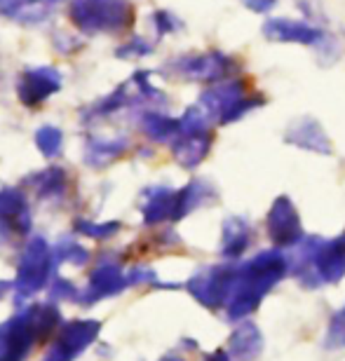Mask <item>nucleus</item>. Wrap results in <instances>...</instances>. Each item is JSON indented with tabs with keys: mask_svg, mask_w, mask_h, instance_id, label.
I'll use <instances>...</instances> for the list:
<instances>
[{
	"mask_svg": "<svg viewBox=\"0 0 345 361\" xmlns=\"http://www.w3.org/2000/svg\"><path fill=\"white\" fill-rule=\"evenodd\" d=\"M286 272H289V256H284L277 247L261 251L251 261L240 265L235 288L226 302L228 319L240 322L258 310L265 295L286 277Z\"/></svg>",
	"mask_w": 345,
	"mask_h": 361,
	"instance_id": "obj_1",
	"label": "nucleus"
},
{
	"mask_svg": "<svg viewBox=\"0 0 345 361\" xmlns=\"http://www.w3.org/2000/svg\"><path fill=\"white\" fill-rule=\"evenodd\" d=\"M207 113L210 122L230 125V122L242 120L244 115L263 106V97L256 92H249L247 80L242 78H228L210 87L198 104Z\"/></svg>",
	"mask_w": 345,
	"mask_h": 361,
	"instance_id": "obj_2",
	"label": "nucleus"
},
{
	"mask_svg": "<svg viewBox=\"0 0 345 361\" xmlns=\"http://www.w3.org/2000/svg\"><path fill=\"white\" fill-rule=\"evenodd\" d=\"M237 272L240 265H214V268H205L198 274H193L188 281V291L202 302L205 307L219 310L226 307L237 281Z\"/></svg>",
	"mask_w": 345,
	"mask_h": 361,
	"instance_id": "obj_3",
	"label": "nucleus"
},
{
	"mask_svg": "<svg viewBox=\"0 0 345 361\" xmlns=\"http://www.w3.org/2000/svg\"><path fill=\"white\" fill-rule=\"evenodd\" d=\"M265 233H268L272 247L277 249H291L303 240V226H301V216L293 207L291 197L279 195L268 209L265 216Z\"/></svg>",
	"mask_w": 345,
	"mask_h": 361,
	"instance_id": "obj_4",
	"label": "nucleus"
},
{
	"mask_svg": "<svg viewBox=\"0 0 345 361\" xmlns=\"http://www.w3.org/2000/svg\"><path fill=\"white\" fill-rule=\"evenodd\" d=\"M345 277V233L334 240H322L315 251L313 268L305 279V288H317L322 284H336Z\"/></svg>",
	"mask_w": 345,
	"mask_h": 361,
	"instance_id": "obj_5",
	"label": "nucleus"
},
{
	"mask_svg": "<svg viewBox=\"0 0 345 361\" xmlns=\"http://www.w3.org/2000/svg\"><path fill=\"white\" fill-rule=\"evenodd\" d=\"M263 35L272 42H293V45H320L327 40V31L313 26L310 21L270 17L263 24Z\"/></svg>",
	"mask_w": 345,
	"mask_h": 361,
	"instance_id": "obj_6",
	"label": "nucleus"
},
{
	"mask_svg": "<svg viewBox=\"0 0 345 361\" xmlns=\"http://www.w3.org/2000/svg\"><path fill=\"white\" fill-rule=\"evenodd\" d=\"M183 75L190 78V80H202V82H221L228 80L235 71V61L233 56H228L219 49L207 54H198V56H188L183 61Z\"/></svg>",
	"mask_w": 345,
	"mask_h": 361,
	"instance_id": "obj_7",
	"label": "nucleus"
},
{
	"mask_svg": "<svg viewBox=\"0 0 345 361\" xmlns=\"http://www.w3.org/2000/svg\"><path fill=\"white\" fill-rule=\"evenodd\" d=\"M284 141L293 148L310 150V153H317V155L334 153V143L329 139V134L325 132V127L315 118H308V115L291 122L289 129L284 132Z\"/></svg>",
	"mask_w": 345,
	"mask_h": 361,
	"instance_id": "obj_8",
	"label": "nucleus"
},
{
	"mask_svg": "<svg viewBox=\"0 0 345 361\" xmlns=\"http://www.w3.org/2000/svg\"><path fill=\"white\" fill-rule=\"evenodd\" d=\"M263 352V336L256 324L242 322L228 338L230 361H256Z\"/></svg>",
	"mask_w": 345,
	"mask_h": 361,
	"instance_id": "obj_9",
	"label": "nucleus"
},
{
	"mask_svg": "<svg viewBox=\"0 0 345 361\" xmlns=\"http://www.w3.org/2000/svg\"><path fill=\"white\" fill-rule=\"evenodd\" d=\"M210 150H212V132L207 127H202V129L183 132V136L174 146V155L183 167L193 169L210 155Z\"/></svg>",
	"mask_w": 345,
	"mask_h": 361,
	"instance_id": "obj_10",
	"label": "nucleus"
},
{
	"mask_svg": "<svg viewBox=\"0 0 345 361\" xmlns=\"http://www.w3.org/2000/svg\"><path fill=\"white\" fill-rule=\"evenodd\" d=\"M254 230L242 216H230L224 221V233H221V254L228 261H237L244 251L251 247Z\"/></svg>",
	"mask_w": 345,
	"mask_h": 361,
	"instance_id": "obj_11",
	"label": "nucleus"
},
{
	"mask_svg": "<svg viewBox=\"0 0 345 361\" xmlns=\"http://www.w3.org/2000/svg\"><path fill=\"white\" fill-rule=\"evenodd\" d=\"M214 188L205 180H193L190 185H186L181 192L176 195V207H174V216L171 219H181L190 212V209H198L202 202L212 200L214 197Z\"/></svg>",
	"mask_w": 345,
	"mask_h": 361,
	"instance_id": "obj_12",
	"label": "nucleus"
},
{
	"mask_svg": "<svg viewBox=\"0 0 345 361\" xmlns=\"http://www.w3.org/2000/svg\"><path fill=\"white\" fill-rule=\"evenodd\" d=\"M325 348L327 350H341L345 348V305L332 317L325 336Z\"/></svg>",
	"mask_w": 345,
	"mask_h": 361,
	"instance_id": "obj_13",
	"label": "nucleus"
},
{
	"mask_svg": "<svg viewBox=\"0 0 345 361\" xmlns=\"http://www.w3.org/2000/svg\"><path fill=\"white\" fill-rule=\"evenodd\" d=\"M242 3H244V7H249L251 12L265 14L277 5V0H242Z\"/></svg>",
	"mask_w": 345,
	"mask_h": 361,
	"instance_id": "obj_14",
	"label": "nucleus"
},
{
	"mask_svg": "<svg viewBox=\"0 0 345 361\" xmlns=\"http://www.w3.org/2000/svg\"><path fill=\"white\" fill-rule=\"evenodd\" d=\"M207 361H230V355H228V350H217L214 355L207 357Z\"/></svg>",
	"mask_w": 345,
	"mask_h": 361,
	"instance_id": "obj_15",
	"label": "nucleus"
},
{
	"mask_svg": "<svg viewBox=\"0 0 345 361\" xmlns=\"http://www.w3.org/2000/svg\"><path fill=\"white\" fill-rule=\"evenodd\" d=\"M162 361H183V359H178V357H167V359H162Z\"/></svg>",
	"mask_w": 345,
	"mask_h": 361,
	"instance_id": "obj_16",
	"label": "nucleus"
}]
</instances>
